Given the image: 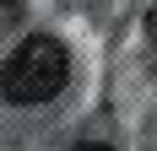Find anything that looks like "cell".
Returning <instances> with one entry per match:
<instances>
[{"label":"cell","instance_id":"277c9868","mask_svg":"<svg viewBox=\"0 0 157 151\" xmlns=\"http://www.w3.org/2000/svg\"><path fill=\"white\" fill-rule=\"evenodd\" d=\"M152 49H157V11H152Z\"/></svg>","mask_w":157,"mask_h":151},{"label":"cell","instance_id":"7a4b0ae2","mask_svg":"<svg viewBox=\"0 0 157 151\" xmlns=\"http://www.w3.org/2000/svg\"><path fill=\"white\" fill-rule=\"evenodd\" d=\"M22 22V0H0V32H11Z\"/></svg>","mask_w":157,"mask_h":151},{"label":"cell","instance_id":"6da1fadb","mask_svg":"<svg viewBox=\"0 0 157 151\" xmlns=\"http://www.w3.org/2000/svg\"><path fill=\"white\" fill-rule=\"evenodd\" d=\"M65 81H71V54H65L60 38H49V32H33L22 43L6 54L0 65V97L16 108H38L49 97H60Z\"/></svg>","mask_w":157,"mask_h":151},{"label":"cell","instance_id":"3957f363","mask_svg":"<svg viewBox=\"0 0 157 151\" xmlns=\"http://www.w3.org/2000/svg\"><path fill=\"white\" fill-rule=\"evenodd\" d=\"M71 151H114V146H103V140H81V146H71Z\"/></svg>","mask_w":157,"mask_h":151}]
</instances>
